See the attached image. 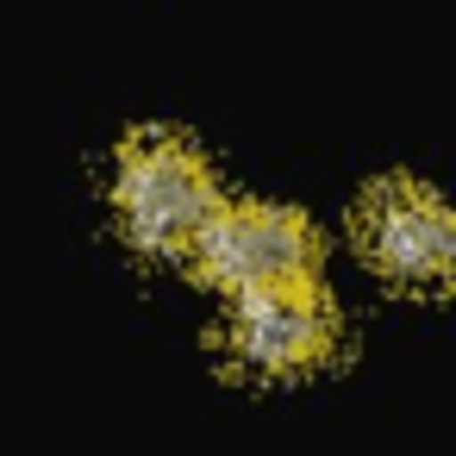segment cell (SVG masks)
<instances>
[{
    "instance_id": "1",
    "label": "cell",
    "mask_w": 456,
    "mask_h": 456,
    "mask_svg": "<svg viewBox=\"0 0 456 456\" xmlns=\"http://www.w3.org/2000/svg\"><path fill=\"white\" fill-rule=\"evenodd\" d=\"M113 207L138 250H188L219 213V182L182 132H138L119 151Z\"/></svg>"
},
{
    "instance_id": "2",
    "label": "cell",
    "mask_w": 456,
    "mask_h": 456,
    "mask_svg": "<svg viewBox=\"0 0 456 456\" xmlns=\"http://www.w3.org/2000/svg\"><path fill=\"white\" fill-rule=\"evenodd\" d=\"M200 256V269L225 288V294H256V288H281V281H319V232L288 213V207H256L238 200L200 225V238L188 244Z\"/></svg>"
},
{
    "instance_id": "3",
    "label": "cell",
    "mask_w": 456,
    "mask_h": 456,
    "mask_svg": "<svg viewBox=\"0 0 456 456\" xmlns=\"http://www.w3.org/2000/svg\"><path fill=\"white\" fill-rule=\"evenodd\" d=\"M225 344L250 375H306L338 350V306L319 281L256 288L238 294Z\"/></svg>"
},
{
    "instance_id": "4",
    "label": "cell",
    "mask_w": 456,
    "mask_h": 456,
    "mask_svg": "<svg viewBox=\"0 0 456 456\" xmlns=\"http://www.w3.org/2000/svg\"><path fill=\"white\" fill-rule=\"evenodd\" d=\"M362 250L381 275L406 288H437L450 275V213L425 182H381L356 213Z\"/></svg>"
}]
</instances>
